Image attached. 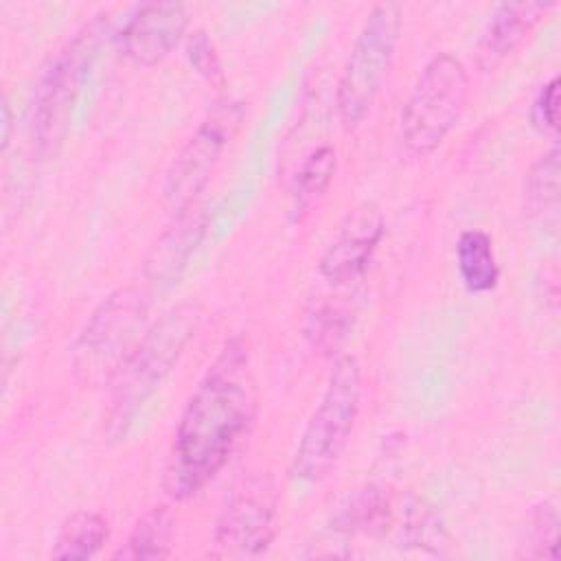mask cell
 Returning a JSON list of instances; mask_svg holds the SVG:
<instances>
[{
  "label": "cell",
  "mask_w": 561,
  "mask_h": 561,
  "mask_svg": "<svg viewBox=\"0 0 561 561\" xmlns=\"http://www.w3.org/2000/svg\"><path fill=\"white\" fill-rule=\"evenodd\" d=\"M533 123L541 131H557L559 123V77H552L533 103Z\"/></svg>",
  "instance_id": "23"
},
{
  "label": "cell",
  "mask_w": 561,
  "mask_h": 561,
  "mask_svg": "<svg viewBox=\"0 0 561 561\" xmlns=\"http://www.w3.org/2000/svg\"><path fill=\"white\" fill-rule=\"evenodd\" d=\"M202 228L204 226L195 217L180 219L178 228L173 226V230L156 243L145 265V278L151 287L169 283V278H173L178 270L184 267L188 254L195 250V243L199 241Z\"/></svg>",
  "instance_id": "18"
},
{
  "label": "cell",
  "mask_w": 561,
  "mask_h": 561,
  "mask_svg": "<svg viewBox=\"0 0 561 561\" xmlns=\"http://www.w3.org/2000/svg\"><path fill=\"white\" fill-rule=\"evenodd\" d=\"M105 18L107 15L101 13L85 22L48 57L35 81L31 99V134L42 156L55 153L68 131L75 99L107 28Z\"/></svg>",
  "instance_id": "3"
},
{
  "label": "cell",
  "mask_w": 561,
  "mask_h": 561,
  "mask_svg": "<svg viewBox=\"0 0 561 561\" xmlns=\"http://www.w3.org/2000/svg\"><path fill=\"white\" fill-rule=\"evenodd\" d=\"M256 386L243 337H232L188 397L171 447L164 489L173 500L197 495L232 458L256 419Z\"/></svg>",
  "instance_id": "1"
},
{
  "label": "cell",
  "mask_w": 561,
  "mask_h": 561,
  "mask_svg": "<svg viewBox=\"0 0 561 561\" xmlns=\"http://www.w3.org/2000/svg\"><path fill=\"white\" fill-rule=\"evenodd\" d=\"M110 537L107 519L94 511H77L64 519L55 537L50 557L53 559H90L94 557Z\"/></svg>",
  "instance_id": "17"
},
{
  "label": "cell",
  "mask_w": 561,
  "mask_h": 561,
  "mask_svg": "<svg viewBox=\"0 0 561 561\" xmlns=\"http://www.w3.org/2000/svg\"><path fill=\"white\" fill-rule=\"evenodd\" d=\"M469 96L465 64L451 53H436L419 72L403 107L401 138L416 156L436 151L456 127Z\"/></svg>",
  "instance_id": "6"
},
{
  "label": "cell",
  "mask_w": 561,
  "mask_h": 561,
  "mask_svg": "<svg viewBox=\"0 0 561 561\" xmlns=\"http://www.w3.org/2000/svg\"><path fill=\"white\" fill-rule=\"evenodd\" d=\"M0 142H2V151H7L9 147V138H11V129H13V112H11V103L7 96H2L0 103Z\"/></svg>",
  "instance_id": "24"
},
{
  "label": "cell",
  "mask_w": 561,
  "mask_h": 561,
  "mask_svg": "<svg viewBox=\"0 0 561 561\" xmlns=\"http://www.w3.org/2000/svg\"><path fill=\"white\" fill-rule=\"evenodd\" d=\"M335 167H337V156L335 149L329 145H322L318 149H313L305 162L300 164L296 180H294V213L300 219L313 204H318V199L327 193V188L333 182L335 175Z\"/></svg>",
  "instance_id": "19"
},
{
  "label": "cell",
  "mask_w": 561,
  "mask_h": 561,
  "mask_svg": "<svg viewBox=\"0 0 561 561\" xmlns=\"http://www.w3.org/2000/svg\"><path fill=\"white\" fill-rule=\"evenodd\" d=\"M403 11L397 2H379L366 15L342 77L337 81V116L344 131H353L368 116L394 61Z\"/></svg>",
  "instance_id": "5"
},
{
  "label": "cell",
  "mask_w": 561,
  "mask_h": 561,
  "mask_svg": "<svg viewBox=\"0 0 561 561\" xmlns=\"http://www.w3.org/2000/svg\"><path fill=\"white\" fill-rule=\"evenodd\" d=\"M342 298L344 296H318L307 307L305 335L318 353L333 355L346 340L353 324V307Z\"/></svg>",
  "instance_id": "14"
},
{
  "label": "cell",
  "mask_w": 561,
  "mask_h": 561,
  "mask_svg": "<svg viewBox=\"0 0 561 561\" xmlns=\"http://www.w3.org/2000/svg\"><path fill=\"white\" fill-rule=\"evenodd\" d=\"M149 300L140 285L110 294L85 322L75 344V368L88 383L112 381L147 331Z\"/></svg>",
  "instance_id": "7"
},
{
  "label": "cell",
  "mask_w": 561,
  "mask_h": 561,
  "mask_svg": "<svg viewBox=\"0 0 561 561\" xmlns=\"http://www.w3.org/2000/svg\"><path fill=\"white\" fill-rule=\"evenodd\" d=\"M175 517L169 506L160 504L147 511L131 528L125 546L114 552V559H164L171 552Z\"/></svg>",
  "instance_id": "16"
},
{
  "label": "cell",
  "mask_w": 561,
  "mask_h": 561,
  "mask_svg": "<svg viewBox=\"0 0 561 561\" xmlns=\"http://www.w3.org/2000/svg\"><path fill=\"white\" fill-rule=\"evenodd\" d=\"M186 59L199 75H204L210 81H217L224 75L217 48H215L210 35L204 28H197L188 35V39H186Z\"/></svg>",
  "instance_id": "22"
},
{
  "label": "cell",
  "mask_w": 561,
  "mask_h": 561,
  "mask_svg": "<svg viewBox=\"0 0 561 561\" xmlns=\"http://www.w3.org/2000/svg\"><path fill=\"white\" fill-rule=\"evenodd\" d=\"M186 26L188 13L182 2H147L123 24L121 53L138 66H156L182 42Z\"/></svg>",
  "instance_id": "10"
},
{
  "label": "cell",
  "mask_w": 561,
  "mask_h": 561,
  "mask_svg": "<svg viewBox=\"0 0 561 561\" xmlns=\"http://www.w3.org/2000/svg\"><path fill=\"white\" fill-rule=\"evenodd\" d=\"M458 272L465 287L473 294L491 291L500 280V265L493 252V241L484 230L471 228L460 232L456 243Z\"/></svg>",
  "instance_id": "15"
},
{
  "label": "cell",
  "mask_w": 561,
  "mask_h": 561,
  "mask_svg": "<svg viewBox=\"0 0 561 561\" xmlns=\"http://www.w3.org/2000/svg\"><path fill=\"white\" fill-rule=\"evenodd\" d=\"M554 9V2L522 0L497 4L476 44V64L482 70L497 68L508 55H513L543 15Z\"/></svg>",
  "instance_id": "12"
},
{
  "label": "cell",
  "mask_w": 561,
  "mask_h": 561,
  "mask_svg": "<svg viewBox=\"0 0 561 561\" xmlns=\"http://www.w3.org/2000/svg\"><path fill=\"white\" fill-rule=\"evenodd\" d=\"M381 237L383 219L375 208L348 213L320 256V274L335 287H351L364 276Z\"/></svg>",
  "instance_id": "11"
},
{
  "label": "cell",
  "mask_w": 561,
  "mask_h": 561,
  "mask_svg": "<svg viewBox=\"0 0 561 561\" xmlns=\"http://www.w3.org/2000/svg\"><path fill=\"white\" fill-rule=\"evenodd\" d=\"M390 517V497L383 493V489L366 486L348 502L346 508H342L337 522L353 533L381 535L388 530Z\"/></svg>",
  "instance_id": "20"
},
{
  "label": "cell",
  "mask_w": 561,
  "mask_h": 561,
  "mask_svg": "<svg viewBox=\"0 0 561 561\" xmlns=\"http://www.w3.org/2000/svg\"><path fill=\"white\" fill-rule=\"evenodd\" d=\"M276 535V495L267 478L250 476L237 484L215 524V546L224 554L252 557Z\"/></svg>",
  "instance_id": "9"
},
{
  "label": "cell",
  "mask_w": 561,
  "mask_h": 561,
  "mask_svg": "<svg viewBox=\"0 0 561 561\" xmlns=\"http://www.w3.org/2000/svg\"><path fill=\"white\" fill-rule=\"evenodd\" d=\"M526 552L533 559H557L559 557V511L552 502H541L530 515Z\"/></svg>",
  "instance_id": "21"
},
{
  "label": "cell",
  "mask_w": 561,
  "mask_h": 561,
  "mask_svg": "<svg viewBox=\"0 0 561 561\" xmlns=\"http://www.w3.org/2000/svg\"><path fill=\"white\" fill-rule=\"evenodd\" d=\"M362 397V373L355 357L335 359L320 403L311 412L294 458L291 478L305 484L322 480L342 456L353 432Z\"/></svg>",
  "instance_id": "4"
},
{
  "label": "cell",
  "mask_w": 561,
  "mask_h": 561,
  "mask_svg": "<svg viewBox=\"0 0 561 561\" xmlns=\"http://www.w3.org/2000/svg\"><path fill=\"white\" fill-rule=\"evenodd\" d=\"M245 118V103L226 99L202 118L167 169L162 195L173 213H184L210 182L226 147Z\"/></svg>",
  "instance_id": "8"
},
{
  "label": "cell",
  "mask_w": 561,
  "mask_h": 561,
  "mask_svg": "<svg viewBox=\"0 0 561 561\" xmlns=\"http://www.w3.org/2000/svg\"><path fill=\"white\" fill-rule=\"evenodd\" d=\"M559 147L552 145L530 167L526 178V210L528 217L543 224V228L557 230L559 226Z\"/></svg>",
  "instance_id": "13"
},
{
  "label": "cell",
  "mask_w": 561,
  "mask_h": 561,
  "mask_svg": "<svg viewBox=\"0 0 561 561\" xmlns=\"http://www.w3.org/2000/svg\"><path fill=\"white\" fill-rule=\"evenodd\" d=\"M199 327V309L184 302L164 313L121 364L112 377V399L107 412V434H125L134 414L160 388L180 359L184 346Z\"/></svg>",
  "instance_id": "2"
}]
</instances>
